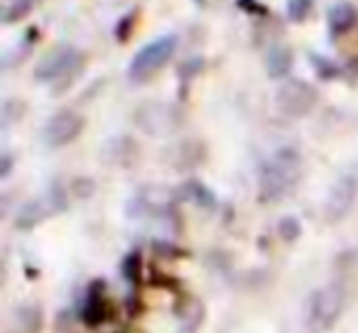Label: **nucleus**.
I'll return each mask as SVG.
<instances>
[{"label":"nucleus","mask_w":358,"mask_h":333,"mask_svg":"<svg viewBox=\"0 0 358 333\" xmlns=\"http://www.w3.org/2000/svg\"><path fill=\"white\" fill-rule=\"evenodd\" d=\"M32 3L35 0H15L10 8H8V13H6V22H17V20H22V17L27 15V13L32 10Z\"/></svg>","instance_id":"nucleus-25"},{"label":"nucleus","mask_w":358,"mask_h":333,"mask_svg":"<svg viewBox=\"0 0 358 333\" xmlns=\"http://www.w3.org/2000/svg\"><path fill=\"white\" fill-rule=\"evenodd\" d=\"M138 17H140L138 10H130L128 15H123L118 22H115V40H118L120 45H125V42L130 40V35H133L135 25H138Z\"/></svg>","instance_id":"nucleus-22"},{"label":"nucleus","mask_w":358,"mask_h":333,"mask_svg":"<svg viewBox=\"0 0 358 333\" xmlns=\"http://www.w3.org/2000/svg\"><path fill=\"white\" fill-rule=\"evenodd\" d=\"M177 199H189V201H194L196 206H204V209H211V206L216 204L214 194H211V191L196 179H189L187 184L179 186Z\"/></svg>","instance_id":"nucleus-16"},{"label":"nucleus","mask_w":358,"mask_h":333,"mask_svg":"<svg viewBox=\"0 0 358 333\" xmlns=\"http://www.w3.org/2000/svg\"><path fill=\"white\" fill-rule=\"evenodd\" d=\"M174 201H177V191H169L164 186H143L130 201L128 214L133 219L135 216H157L172 209Z\"/></svg>","instance_id":"nucleus-9"},{"label":"nucleus","mask_w":358,"mask_h":333,"mask_svg":"<svg viewBox=\"0 0 358 333\" xmlns=\"http://www.w3.org/2000/svg\"><path fill=\"white\" fill-rule=\"evenodd\" d=\"M356 25H358V10L351 3H341V6L329 10V32H331V37L346 35Z\"/></svg>","instance_id":"nucleus-14"},{"label":"nucleus","mask_w":358,"mask_h":333,"mask_svg":"<svg viewBox=\"0 0 358 333\" xmlns=\"http://www.w3.org/2000/svg\"><path fill=\"white\" fill-rule=\"evenodd\" d=\"M358 194V182L353 175H343L334 182V186L329 189L327 204H324V216L329 223H338L351 214L353 204H356Z\"/></svg>","instance_id":"nucleus-6"},{"label":"nucleus","mask_w":358,"mask_h":333,"mask_svg":"<svg viewBox=\"0 0 358 333\" xmlns=\"http://www.w3.org/2000/svg\"><path fill=\"white\" fill-rule=\"evenodd\" d=\"M278 235L285 240V243H294V240H299V235H302V223H299V219H294V216H285V219H280Z\"/></svg>","instance_id":"nucleus-21"},{"label":"nucleus","mask_w":358,"mask_h":333,"mask_svg":"<svg viewBox=\"0 0 358 333\" xmlns=\"http://www.w3.org/2000/svg\"><path fill=\"white\" fill-rule=\"evenodd\" d=\"M174 52H177V37L174 35H164V37H157V40L148 42V45L130 59L128 81L138 86L152 81L155 76L167 66V61L174 57Z\"/></svg>","instance_id":"nucleus-3"},{"label":"nucleus","mask_w":358,"mask_h":333,"mask_svg":"<svg viewBox=\"0 0 358 333\" xmlns=\"http://www.w3.org/2000/svg\"><path fill=\"white\" fill-rule=\"evenodd\" d=\"M236 6L243 13H248V15H260V17L268 15V8L263 3H258V0H236Z\"/></svg>","instance_id":"nucleus-29"},{"label":"nucleus","mask_w":358,"mask_h":333,"mask_svg":"<svg viewBox=\"0 0 358 333\" xmlns=\"http://www.w3.org/2000/svg\"><path fill=\"white\" fill-rule=\"evenodd\" d=\"M201 69H204V59H201V57H192L189 61H185V64L179 66V69H177V76L187 84V81H189L192 76L199 74Z\"/></svg>","instance_id":"nucleus-26"},{"label":"nucleus","mask_w":358,"mask_h":333,"mask_svg":"<svg viewBox=\"0 0 358 333\" xmlns=\"http://www.w3.org/2000/svg\"><path fill=\"white\" fill-rule=\"evenodd\" d=\"M52 214H57L55 204H52L50 196H42V199H30L27 204L20 206L15 216V228L20 230H30L35 225H40L45 219H50Z\"/></svg>","instance_id":"nucleus-12"},{"label":"nucleus","mask_w":358,"mask_h":333,"mask_svg":"<svg viewBox=\"0 0 358 333\" xmlns=\"http://www.w3.org/2000/svg\"><path fill=\"white\" fill-rule=\"evenodd\" d=\"M17 313H20V321H25V331H27V333H35V331H37V326H42L40 309L25 306L22 311H17Z\"/></svg>","instance_id":"nucleus-27"},{"label":"nucleus","mask_w":358,"mask_h":333,"mask_svg":"<svg viewBox=\"0 0 358 333\" xmlns=\"http://www.w3.org/2000/svg\"><path fill=\"white\" fill-rule=\"evenodd\" d=\"M302 177V157L294 147H280L260 167L258 196L263 204L285 199Z\"/></svg>","instance_id":"nucleus-1"},{"label":"nucleus","mask_w":358,"mask_h":333,"mask_svg":"<svg viewBox=\"0 0 358 333\" xmlns=\"http://www.w3.org/2000/svg\"><path fill=\"white\" fill-rule=\"evenodd\" d=\"M265 69L270 79H285L292 69V50L285 45H273L265 57Z\"/></svg>","instance_id":"nucleus-15"},{"label":"nucleus","mask_w":358,"mask_h":333,"mask_svg":"<svg viewBox=\"0 0 358 333\" xmlns=\"http://www.w3.org/2000/svg\"><path fill=\"white\" fill-rule=\"evenodd\" d=\"M140 269H143V258H140V253H128L123 262H120V272H123V277L128 279V282H138Z\"/></svg>","instance_id":"nucleus-24"},{"label":"nucleus","mask_w":358,"mask_h":333,"mask_svg":"<svg viewBox=\"0 0 358 333\" xmlns=\"http://www.w3.org/2000/svg\"><path fill=\"white\" fill-rule=\"evenodd\" d=\"M99 157L106 167H113V170H128L138 162L140 157V145L135 142L130 135H113L108 138L99 149Z\"/></svg>","instance_id":"nucleus-8"},{"label":"nucleus","mask_w":358,"mask_h":333,"mask_svg":"<svg viewBox=\"0 0 358 333\" xmlns=\"http://www.w3.org/2000/svg\"><path fill=\"white\" fill-rule=\"evenodd\" d=\"M317 89L302 79H292L282 84L275 94V105L287 118H304L317 105Z\"/></svg>","instance_id":"nucleus-5"},{"label":"nucleus","mask_w":358,"mask_h":333,"mask_svg":"<svg viewBox=\"0 0 358 333\" xmlns=\"http://www.w3.org/2000/svg\"><path fill=\"white\" fill-rule=\"evenodd\" d=\"M79 59V52L69 45H57L47 52L40 59L35 69V81H42V84H55L66 69H69L74 61Z\"/></svg>","instance_id":"nucleus-10"},{"label":"nucleus","mask_w":358,"mask_h":333,"mask_svg":"<svg viewBox=\"0 0 358 333\" xmlns=\"http://www.w3.org/2000/svg\"><path fill=\"white\" fill-rule=\"evenodd\" d=\"M10 170H13V157L10 154H3V157H0V177L6 179V177L10 175Z\"/></svg>","instance_id":"nucleus-30"},{"label":"nucleus","mask_w":358,"mask_h":333,"mask_svg":"<svg viewBox=\"0 0 358 333\" xmlns=\"http://www.w3.org/2000/svg\"><path fill=\"white\" fill-rule=\"evenodd\" d=\"M314 10V0H287V17L292 22H304Z\"/></svg>","instance_id":"nucleus-23"},{"label":"nucleus","mask_w":358,"mask_h":333,"mask_svg":"<svg viewBox=\"0 0 358 333\" xmlns=\"http://www.w3.org/2000/svg\"><path fill=\"white\" fill-rule=\"evenodd\" d=\"M164 159H167V164L172 167V170L189 172V170H194V167H199V164H204L206 145L196 138L179 140L177 145H172V147L164 152Z\"/></svg>","instance_id":"nucleus-11"},{"label":"nucleus","mask_w":358,"mask_h":333,"mask_svg":"<svg viewBox=\"0 0 358 333\" xmlns=\"http://www.w3.org/2000/svg\"><path fill=\"white\" fill-rule=\"evenodd\" d=\"M346 304L341 284H327V287L312 292V297L304 304V328L309 333H327L336 326L338 316Z\"/></svg>","instance_id":"nucleus-2"},{"label":"nucleus","mask_w":358,"mask_h":333,"mask_svg":"<svg viewBox=\"0 0 358 333\" xmlns=\"http://www.w3.org/2000/svg\"><path fill=\"white\" fill-rule=\"evenodd\" d=\"M196 3H199V6H201V3H204V0H196Z\"/></svg>","instance_id":"nucleus-31"},{"label":"nucleus","mask_w":358,"mask_h":333,"mask_svg":"<svg viewBox=\"0 0 358 333\" xmlns=\"http://www.w3.org/2000/svg\"><path fill=\"white\" fill-rule=\"evenodd\" d=\"M84 64H86V57L79 54V59H76L74 64H71L69 69H66L64 74H62L59 79L52 84V86H55V89H52V96H59V94H64V91H69L71 84H74V81L84 74Z\"/></svg>","instance_id":"nucleus-18"},{"label":"nucleus","mask_w":358,"mask_h":333,"mask_svg":"<svg viewBox=\"0 0 358 333\" xmlns=\"http://www.w3.org/2000/svg\"><path fill=\"white\" fill-rule=\"evenodd\" d=\"M74 194L79 196V199H89V196H94L96 191V182L89 179V177H79V179H74Z\"/></svg>","instance_id":"nucleus-28"},{"label":"nucleus","mask_w":358,"mask_h":333,"mask_svg":"<svg viewBox=\"0 0 358 333\" xmlns=\"http://www.w3.org/2000/svg\"><path fill=\"white\" fill-rule=\"evenodd\" d=\"M25 101H17V98H10L3 103V128H10L13 123H20L22 115H25Z\"/></svg>","instance_id":"nucleus-20"},{"label":"nucleus","mask_w":358,"mask_h":333,"mask_svg":"<svg viewBox=\"0 0 358 333\" xmlns=\"http://www.w3.org/2000/svg\"><path fill=\"white\" fill-rule=\"evenodd\" d=\"M179 318H182V331L194 333L201 326V321H204V304L199 299H189V304H187L185 311L179 313Z\"/></svg>","instance_id":"nucleus-17"},{"label":"nucleus","mask_w":358,"mask_h":333,"mask_svg":"<svg viewBox=\"0 0 358 333\" xmlns=\"http://www.w3.org/2000/svg\"><path fill=\"white\" fill-rule=\"evenodd\" d=\"M81 130H84V118L79 113H74V110H59V113H55L47 120L42 138H45V142L50 147H64V145L74 142L79 138Z\"/></svg>","instance_id":"nucleus-7"},{"label":"nucleus","mask_w":358,"mask_h":333,"mask_svg":"<svg viewBox=\"0 0 358 333\" xmlns=\"http://www.w3.org/2000/svg\"><path fill=\"white\" fill-rule=\"evenodd\" d=\"M101 289H103V282H94L89 289V297H86V304H84V309H81V321H84L86 326H99L110 313L106 294L101 292Z\"/></svg>","instance_id":"nucleus-13"},{"label":"nucleus","mask_w":358,"mask_h":333,"mask_svg":"<svg viewBox=\"0 0 358 333\" xmlns=\"http://www.w3.org/2000/svg\"><path fill=\"white\" fill-rule=\"evenodd\" d=\"M133 120L150 138H164V135H172L182 125V113H179V105L174 103L145 101L140 108H135Z\"/></svg>","instance_id":"nucleus-4"},{"label":"nucleus","mask_w":358,"mask_h":333,"mask_svg":"<svg viewBox=\"0 0 358 333\" xmlns=\"http://www.w3.org/2000/svg\"><path fill=\"white\" fill-rule=\"evenodd\" d=\"M309 61H312L314 71H317V76L322 81H331V79H338V76H341V69H338V64H334V61L327 59V57L309 54Z\"/></svg>","instance_id":"nucleus-19"}]
</instances>
